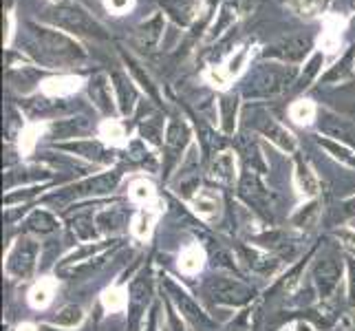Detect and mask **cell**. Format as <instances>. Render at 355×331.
I'll return each mask as SVG.
<instances>
[{
    "mask_svg": "<svg viewBox=\"0 0 355 331\" xmlns=\"http://www.w3.org/2000/svg\"><path fill=\"white\" fill-rule=\"evenodd\" d=\"M31 29V51L44 65H69L84 58L80 44L69 40L67 35L49 29H38L35 24H29Z\"/></svg>",
    "mask_w": 355,
    "mask_h": 331,
    "instance_id": "cell-1",
    "label": "cell"
},
{
    "mask_svg": "<svg viewBox=\"0 0 355 331\" xmlns=\"http://www.w3.org/2000/svg\"><path fill=\"white\" fill-rule=\"evenodd\" d=\"M293 80H296V69L293 67H278V65H265L254 76L245 82V95L248 97H272L287 91Z\"/></svg>",
    "mask_w": 355,
    "mask_h": 331,
    "instance_id": "cell-2",
    "label": "cell"
},
{
    "mask_svg": "<svg viewBox=\"0 0 355 331\" xmlns=\"http://www.w3.org/2000/svg\"><path fill=\"white\" fill-rule=\"evenodd\" d=\"M46 18L71 33L91 35V38H106V31L102 24L93 16H89L80 5H60L49 11Z\"/></svg>",
    "mask_w": 355,
    "mask_h": 331,
    "instance_id": "cell-3",
    "label": "cell"
},
{
    "mask_svg": "<svg viewBox=\"0 0 355 331\" xmlns=\"http://www.w3.org/2000/svg\"><path fill=\"white\" fill-rule=\"evenodd\" d=\"M205 294L218 305H227V307H243L254 300V289L245 285L239 278L227 276H210L203 283Z\"/></svg>",
    "mask_w": 355,
    "mask_h": 331,
    "instance_id": "cell-4",
    "label": "cell"
},
{
    "mask_svg": "<svg viewBox=\"0 0 355 331\" xmlns=\"http://www.w3.org/2000/svg\"><path fill=\"white\" fill-rule=\"evenodd\" d=\"M38 254H40L38 241L31 237H20L7 252L5 272L16 280L31 278L35 272V265H38Z\"/></svg>",
    "mask_w": 355,
    "mask_h": 331,
    "instance_id": "cell-5",
    "label": "cell"
},
{
    "mask_svg": "<svg viewBox=\"0 0 355 331\" xmlns=\"http://www.w3.org/2000/svg\"><path fill=\"white\" fill-rule=\"evenodd\" d=\"M164 280V289H166V296L168 300L175 305V307L188 318V321L194 325V327H201V329H212L214 323H212V318L205 314V309L201 307V305L194 300L188 289H183L179 283H175L170 276H162Z\"/></svg>",
    "mask_w": 355,
    "mask_h": 331,
    "instance_id": "cell-6",
    "label": "cell"
},
{
    "mask_svg": "<svg viewBox=\"0 0 355 331\" xmlns=\"http://www.w3.org/2000/svg\"><path fill=\"white\" fill-rule=\"evenodd\" d=\"M153 300V280L150 276L141 272L130 283L128 289V331H141L146 321V309Z\"/></svg>",
    "mask_w": 355,
    "mask_h": 331,
    "instance_id": "cell-7",
    "label": "cell"
},
{
    "mask_svg": "<svg viewBox=\"0 0 355 331\" xmlns=\"http://www.w3.org/2000/svg\"><path fill=\"white\" fill-rule=\"evenodd\" d=\"M239 194L248 201V205H252L256 212L263 217H272V197H269L267 188L263 186V181L259 179V175L254 173V168L248 170L241 179L239 186Z\"/></svg>",
    "mask_w": 355,
    "mask_h": 331,
    "instance_id": "cell-8",
    "label": "cell"
},
{
    "mask_svg": "<svg viewBox=\"0 0 355 331\" xmlns=\"http://www.w3.org/2000/svg\"><path fill=\"white\" fill-rule=\"evenodd\" d=\"M311 276H313V285L318 289V296L322 300L331 298V294L336 291L340 278H342V263H338V259H334V256L318 259Z\"/></svg>",
    "mask_w": 355,
    "mask_h": 331,
    "instance_id": "cell-9",
    "label": "cell"
},
{
    "mask_svg": "<svg viewBox=\"0 0 355 331\" xmlns=\"http://www.w3.org/2000/svg\"><path fill=\"white\" fill-rule=\"evenodd\" d=\"M311 49V40L304 35H289V38L280 40L272 46H267L265 58H278L283 62H300Z\"/></svg>",
    "mask_w": 355,
    "mask_h": 331,
    "instance_id": "cell-10",
    "label": "cell"
},
{
    "mask_svg": "<svg viewBox=\"0 0 355 331\" xmlns=\"http://www.w3.org/2000/svg\"><path fill=\"white\" fill-rule=\"evenodd\" d=\"M119 177L121 175L117 170H111V173L97 175L93 179L78 183V186H73V190H76V197H100V194H108L117 188Z\"/></svg>",
    "mask_w": 355,
    "mask_h": 331,
    "instance_id": "cell-11",
    "label": "cell"
},
{
    "mask_svg": "<svg viewBox=\"0 0 355 331\" xmlns=\"http://www.w3.org/2000/svg\"><path fill=\"white\" fill-rule=\"evenodd\" d=\"M162 31H164V16L155 14L150 20L141 22L137 31H135V44H137L141 51H153L159 38H162Z\"/></svg>",
    "mask_w": 355,
    "mask_h": 331,
    "instance_id": "cell-12",
    "label": "cell"
},
{
    "mask_svg": "<svg viewBox=\"0 0 355 331\" xmlns=\"http://www.w3.org/2000/svg\"><path fill=\"white\" fill-rule=\"evenodd\" d=\"M259 130L265 135L269 142L276 144L280 151H285V153L296 151V139H293V135L285 126H280L276 119L265 117L263 121H259Z\"/></svg>",
    "mask_w": 355,
    "mask_h": 331,
    "instance_id": "cell-13",
    "label": "cell"
},
{
    "mask_svg": "<svg viewBox=\"0 0 355 331\" xmlns=\"http://www.w3.org/2000/svg\"><path fill=\"white\" fill-rule=\"evenodd\" d=\"M320 133L331 135V137H336L340 144H345V146H349V148L355 151V126L351 124V121L342 119V117L327 115L324 121L320 124Z\"/></svg>",
    "mask_w": 355,
    "mask_h": 331,
    "instance_id": "cell-14",
    "label": "cell"
},
{
    "mask_svg": "<svg viewBox=\"0 0 355 331\" xmlns=\"http://www.w3.org/2000/svg\"><path fill=\"white\" fill-rule=\"evenodd\" d=\"M239 254H241V261H245V265L256 274H272L278 267L276 259H272L269 254L256 250V248H241Z\"/></svg>",
    "mask_w": 355,
    "mask_h": 331,
    "instance_id": "cell-15",
    "label": "cell"
},
{
    "mask_svg": "<svg viewBox=\"0 0 355 331\" xmlns=\"http://www.w3.org/2000/svg\"><path fill=\"white\" fill-rule=\"evenodd\" d=\"M293 181H296V188L304 197H315L318 190H320V183H318V177L311 170V166L307 162H302L298 157L296 159V170H293Z\"/></svg>",
    "mask_w": 355,
    "mask_h": 331,
    "instance_id": "cell-16",
    "label": "cell"
},
{
    "mask_svg": "<svg viewBox=\"0 0 355 331\" xmlns=\"http://www.w3.org/2000/svg\"><path fill=\"white\" fill-rule=\"evenodd\" d=\"M58 148L62 151H69V153H76V155H82L87 159H93V162H113V157L106 153V148L102 144L97 142H71V144H60Z\"/></svg>",
    "mask_w": 355,
    "mask_h": 331,
    "instance_id": "cell-17",
    "label": "cell"
},
{
    "mask_svg": "<svg viewBox=\"0 0 355 331\" xmlns=\"http://www.w3.org/2000/svg\"><path fill=\"white\" fill-rule=\"evenodd\" d=\"M210 177L225 183V186H230V183H234L236 179V162H234V155L232 153H218L214 157V162L210 166Z\"/></svg>",
    "mask_w": 355,
    "mask_h": 331,
    "instance_id": "cell-18",
    "label": "cell"
},
{
    "mask_svg": "<svg viewBox=\"0 0 355 331\" xmlns=\"http://www.w3.org/2000/svg\"><path fill=\"white\" fill-rule=\"evenodd\" d=\"M126 226V212L121 207H106L95 214V228L104 235H115Z\"/></svg>",
    "mask_w": 355,
    "mask_h": 331,
    "instance_id": "cell-19",
    "label": "cell"
},
{
    "mask_svg": "<svg viewBox=\"0 0 355 331\" xmlns=\"http://www.w3.org/2000/svg\"><path fill=\"white\" fill-rule=\"evenodd\" d=\"M190 139V128L183 119H173L168 124V130H166V148L170 155L175 153H181L183 146L188 144Z\"/></svg>",
    "mask_w": 355,
    "mask_h": 331,
    "instance_id": "cell-20",
    "label": "cell"
},
{
    "mask_svg": "<svg viewBox=\"0 0 355 331\" xmlns=\"http://www.w3.org/2000/svg\"><path fill=\"white\" fill-rule=\"evenodd\" d=\"M113 87L117 91V102L121 108V115H130L135 108V100H137V93L132 89V82L124 78L121 73H113Z\"/></svg>",
    "mask_w": 355,
    "mask_h": 331,
    "instance_id": "cell-21",
    "label": "cell"
},
{
    "mask_svg": "<svg viewBox=\"0 0 355 331\" xmlns=\"http://www.w3.org/2000/svg\"><path fill=\"white\" fill-rule=\"evenodd\" d=\"M24 228L29 232H35V235H51V232H55L60 228V223L51 212L35 210L27 217V221H24Z\"/></svg>",
    "mask_w": 355,
    "mask_h": 331,
    "instance_id": "cell-22",
    "label": "cell"
},
{
    "mask_svg": "<svg viewBox=\"0 0 355 331\" xmlns=\"http://www.w3.org/2000/svg\"><path fill=\"white\" fill-rule=\"evenodd\" d=\"M53 294H55V280L53 278H42L40 283H35L31 287V291H29L31 307H35V309L46 307V305L53 300Z\"/></svg>",
    "mask_w": 355,
    "mask_h": 331,
    "instance_id": "cell-23",
    "label": "cell"
},
{
    "mask_svg": "<svg viewBox=\"0 0 355 331\" xmlns=\"http://www.w3.org/2000/svg\"><path fill=\"white\" fill-rule=\"evenodd\" d=\"M203 261H205V254H203V250L199 248V245H188V248L183 250L181 256H179V269L183 274L192 276V274L201 272Z\"/></svg>",
    "mask_w": 355,
    "mask_h": 331,
    "instance_id": "cell-24",
    "label": "cell"
},
{
    "mask_svg": "<svg viewBox=\"0 0 355 331\" xmlns=\"http://www.w3.org/2000/svg\"><path fill=\"white\" fill-rule=\"evenodd\" d=\"M84 321V312L80 305H67V307L60 309L58 316H53L51 321H49V325L51 327H62V329H73L82 325Z\"/></svg>",
    "mask_w": 355,
    "mask_h": 331,
    "instance_id": "cell-25",
    "label": "cell"
},
{
    "mask_svg": "<svg viewBox=\"0 0 355 331\" xmlns=\"http://www.w3.org/2000/svg\"><path fill=\"white\" fill-rule=\"evenodd\" d=\"M318 144L322 146V148L331 155L334 159H338L340 164H345V166H349V168H353L355 170V151L353 148H349V146H345V144H340V142H334V139H318Z\"/></svg>",
    "mask_w": 355,
    "mask_h": 331,
    "instance_id": "cell-26",
    "label": "cell"
},
{
    "mask_svg": "<svg viewBox=\"0 0 355 331\" xmlns=\"http://www.w3.org/2000/svg\"><path fill=\"white\" fill-rule=\"evenodd\" d=\"M155 219H157V214L150 210V207H141V210L132 217V223H130L132 235L137 237L139 241H146V239L150 237V232H153Z\"/></svg>",
    "mask_w": 355,
    "mask_h": 331,
    "instance_id": "cell-27",
    "label": "cell"
},
{
    "mask_svg": "<svg viewBox=\"0 0 355 331\" xmlns=\"http://www.w3.org/2000/svg\"><path fill=\"white\" fill-rule=\"evenodd\" d=\"M218 108H221V121H223V133L232 135L236 126V110H239V97L236 95H223L221 102H218Z\"/></svg>",
    "mask_w": 355,
    "mask_h": 331,
    "instance_id": "cell-28",
    "label": "cell"
},
{
    "mask_svg": "<svg viewBox=\"0 0 355 331\" xmlns=\"http://www.w3.org/2000/svg\"><path fill=\"white\" fill-rule=\"evenodd\" d=\"M91 97H93V102L95 106L102 110V113H111V108H113V100H111V91H108V84L104 78H95L91 82Z\"/></svg>",
    "mask_w": 355,
    "mask_h": 331,
    "instance_id": "cell-29",
    "label": "cell"
},
{
    "mask_svg": "<svg viewBox=\"0 0 355 331\" xmlns=\"http://www.w3.org/2000/svg\"><path fill=\"white\" fill-rule=\"evenodd\" d=\"M102 303L108 312H119L128 307V291H124L121 287H108L102 294Z\"/></svg>",
    "mask_w": 355,
    "mask_h": 331,
    "instance_id": "cell-30",
    "label": "cell"
},
{
    "mask_svg": "<svg viewBox=\"0 0 355 331\" xmlns=\"http://www.w3.org/2000/svg\"><path fill=\"white\" fill-rule=\"evenodd\" d=\"M194 210L199 212L201 219L212 221L218 214V201L212 197V194L201 192V194H197V197H194Z\"/></svg>",
    "mask_w": 355,
    "mask_h": 331,
    "instance_id": "cell-31",
    "label": "cell"
},
{
    "mask_svg": "<svg viewBox=\"0 0 355 331\" xmlns=\"http://www.w3.org/2000/svg\"><path fill=\"white\" fill-rule=\"evenodd\" d=\"M128 197H130V201L139 203V205L150 203V201L155 199V188H153V183L144 181V179L135 181L132 186H130V190H128Z\"/></svg>",
    "mask_w": 355,
    "mask_h": 331,
    "instance_id": "cell-32",
    "label": "cell"
},
{
    "mask_svg": "<svg viewBox=\"0 0 355 331\" xmlns=\"http://www.w3.org/2000/svg\"><path fill=\"white\" fill-rule=\"evenodd\" d=\"M289 115L296 124H311L315 117V106L307 100H300L289 108Z\"/></svg>",
    "mask_w": 355,
    "mask_h": 331,
    "instance_id": "cell-33",
    "label": "cell"
},
{
    "mask_svg": "<svg viewBox=\"0 0 355 331\" xmlns=\"http://www.w3.org/2000/svg\"><path fill=\"white\" fill-rule=\"evenodd\" d=\"M80 80L76 78H60V80H49L44 91L51 93V95H67V93H73L78 89Z\"/></svg>",
    "mask_w": 355,
    "mask_h": 331,
    "instance_id": "cell-34",
    "label": "cell"
},
{
    "mask_svg": "<svg viewBox=\"0 0 355 331\" xmlns=\"http://www.w3.org/2000/svg\"><path fill=\"white\" fill-rule=\"evenodd\" d=\"M95 219L89 214H80L73 219V232H78L80 239H93L95 237Z\"/></svg>",
    "mask_w": 355,
    "mask_h": 331,
    "instance_id": "cell-35",
    "label": "cell"
},
{
    "mask_svg": "<svg viewBox=\"0 0 355 331\" xmlns=\"http://www.w3.org/2000/svg\"><path fill=\"white\" fill-rule=\"evenodd\" d=\"M315 219H318V203H309V205L300 207V210L293 214V226L311 228L315 223Z\"/></svg>",
    "mask_w": 355,
    "mask_h": 331,
    "instance_id": "cell-36",
    "label": "cell"
},
{
    "mask_svg": "<svg viewBox=\"0 0 355 331\" xmlns=\"http://www.w3.org/2000/svg\"><path fill=\"white\" fill-rule=\"evenodd\" d=\"M353 58H355V46H351V49H349V53H347L345 58H342V62H338L331 71L327 73V76H324V82H334V80L345 78L347 73L351 71V67H349V65L353 62Z\"/></svg>",
    "mask_w": 355,
    "mask_h": 331,
    "instance_id": "cell-37",
    "label": "cell"
},
{
    "mask_svg": "<svg viewBox=\"0 0 355 331\" xmlns=\"http://www.w3.org/2000/svg\"><path fill=\"white\" fill-rule=\"evenodd\" d=\"M236 20V7L234 3H227L223 9H221V16H218V22L214 24V29H212V35H218V33H223L232 22Z\"/></svg>",
    "mask_w": 355,
    "mask_h": 331,
    "instance_id": "cell-38",
    "label": "cell"
},
{
    "mask_svg": "<svg viewBox=\"0 0 355 331\" xmlns=\"http://www.w3.org/2000/svg\"><path fill=\"white\" fill-rule=\"evenodd\" d=\"M329 3L331 0H296V7L304 16H318L329 7Z\"/></svg>",
    "mask_w": 355,
    "mask_h": 331,
    "instance_id": "cell-39",
    "label": "cell"
},
{
    "mask_svg": "<svg viewBox=\"0 0 355 331\" xmlns=\"http://www.w3.org/2000/svg\"><path fill=\"white\" fill-rule=\"evenodd\" d=\"M166 325H164V331H186V327H183L181 318L177 316V307L173 303H170L166 298Z\"/></svg>",
    "mask_w": 355,
    "mask_h": 331,
    "instance_id": "cell-40",
    "label": "cell"
},
{
    "mask_svg": "<svg viewBox=\"0 0 355 331\" xmlns=\"http://www.w3.org/2000/svg\"><path fill=\"white\" fill-rule=\"evenodd\" d=\"M102 135L106 139H113V142H121V137H124V128H121L117 121L108 119L106 124L102 126Z\"/></svg>",
    "mask_w": 355,
    "mask_h": 331,
    "instance_id": "cell-41",
    "label": "cell"
},
{
    "mask_svg": "<svg viewBox=\"0 0 355 331\" xmlns=\"http://www.w3.org/2000/svg\"><path fill=\"white\" fill-rule=\"evenodd\" d=\"M227 331H252V312L250 309H245L234 323L230 325Z\"/></svg>",
    "mask_w": 355,
    "mask_h": 331,
    "instance_id": "cell-42",
    "label": "cell"
},
{
    "mask_svg": "<svg viewBox=\"0 0 355 331\" xmlns=\"http://www.w3.org/2000/svg\"><path fill=\"white\" fill-rule=\"evenodd\" d=\"M347 274H349V305H355V256L347 259Z\"/></svg>",
    "mask_w": 355,
    "mask_h": 331,
    "instance_id": "cell-43",
    "label": "cell"
},
{
    "mask_svg": "<svg viewBox=\"0 0 355 331\" xmlns=\"http://www.w3.org/2000/svg\"><path fill=\"white\" fill-rule=\"evenodd\" d=\"M338 239L347 245L351 250V254L355 256V232H349V230H338Z\"/></svg>",
    "mask_w": 355,
    "mask_h": 331,
    "instance_id": "cell-44",
    "label": "cell"
},
{
    "mask_svg": "<svg viewBox=\"0 0 355 331\" xmlns=\"http://www.w3.org/2000/svg\"><path fill=\"white\" fill-rule=\"evenodd\" d=\"M106 5L111 7L113 11H124L130 5V0H106Z\"/></svg>",
    "mask_w": 355,
    "mask_h": 331,
    "instance_id": "cell-45",
    "label": "cell"
},
{
    "mask_svg": "<svg viewBox=\"0 0 355 331\" xmlns=\"http://www.w3.org/2000/svg\"><path fill=\"white\" fill-rule=\"evenodd\" d=\"M342 212H345L347 217H355V197L345 201V205H342Z\"/></svg>",
    "mask_w": 355,
    "mask_h": 331,
    "instance_id": "cell-46",
    "label": "cell"
},
{
    "mask_svg": "<svg viewBox=\"0 0 355 331\" xmlns=\"http://www.w3.org/2000/svg\"><path fill=\"white\" fill-rule=\"evenodd\" d=\"M296 331H313V327H311L309 323H302V321H298V323H296Z\"/></svg>",
    "mask_w": 355,
    "mask_h": 331,
    "instance_id": "cell-47",
    "label": "cell"
},
{
    "mask_svg": "<svg viewBox=\"0 0 355 331\" xmlns=\"http://www.w3.org/2000/svg\"><path fill=\"white\" fill-rule=\"evenodd\" d=\"M18 331H35V327H31V325H20Z\"/></svg>",
    "mask_w": 355,
    "mask_h": 331,
    "instance_id": "cell-48",
    "label": "cell"
},
{
    "mask_svg": "<svg viewBox=\"0 0 355 331\" xmlns=\"http://www.w3.org/2000/svg\"><path fill=\"white\" fill-rule=\"evenodd\" d=\"M353 329H355V327H353Z\"/></svg>",
    "mask_w": 355,
    "mask_h": 331,
    "instance_id": "cell-49",
    "label": "cell"
}]
</instances>
